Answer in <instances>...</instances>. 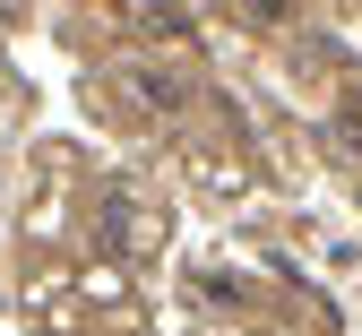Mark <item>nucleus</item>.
<instances>
[{
	"mask_svg": "<svg viewBox=\"0 0 362 336\" xmlns=\"http://www.w3.org/2000/svg\"><path fill=\"white\" fill-rule=\"evenodd\" d=\"M129 26H139V35H164V43H190L199 35L190 9H129Z\"/></svg>",
	"mask_w": 362,
	"mask_h": 336,
	"instance_id": "obj_4",
	"label": "nucleus"
},
{
	"mask_svg": "<svg viewBox=\"0 0 362 336\" xmlns=\"http://www.w3.org/2000/svg\"><path fill=\"white\" fill-rule=\"evenodd\" d=\"M328 147L345 164H362V95H337V112H328Z\"/></svg>",
	"mask_w": 362,
	"mask_h": 336,
	"instance_id": "obj_3",
	"label": "nucleus"
},
{
	"mask_svg": "<svg viewBox=\"0 0 362 336\" xmlns=\"http://www.w3.org/2000/svg\"><path fill=\"white\" fill-rule=\"evenodd\" d=\"M164 233H173V216L139 199V181H104V199H95V250L104 259H147V250H164Z\"/></svg>",
	"mask_w": 362,
	"mask_h": 336,
	"instance_id": "obj_1",
	"label": "nucleus"
},
{
	"mask_svg": "<svg viewBox=\"0 0 362 336\" xmlns=\"http://www.w3.org/2000/svg\"><path fill=\"white\" fill-rule=\"evenodd\" d=\"M104 95L129 112V121H173L181 104H190V78H181L173 61H147V52H121L104 69Z\"/></svg>",
	"mask_w": 362,
	"mask_h": 336,
	"instance_id": "obj_2",
	"label": "nucleus"
}]
</instances>
